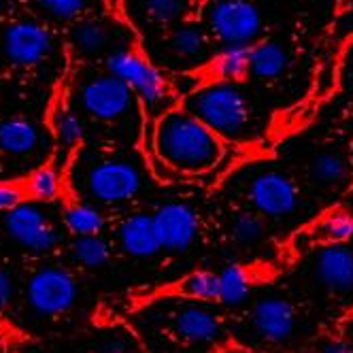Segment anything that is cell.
Segmentation results:
<instances>
[{
    "label": "cell",
    "instance_id": "1",
    "mask_svg": "<svg viewBox=\"0 0 353 353\" xmlns=\"http://www.w3.org/2000/svg\"><path fill=\"white\" fill-rule=\"evenodd\" d=\"M151 147L154 156L179 176L209 172L223 156L221 139L185 109H170L160 115Z\"/></svg>",
    "mask_w": 353,
    "mask_h": 353
},
{
    "label": "cell",
    "instance_id": "2",
    "mask_svg": "<svg viewBox=\"0 0 353 353\" xmlns=\"http://www.w3.org/2000/svg\"><path fill=\"white\" fill-rule=\"evenodd\" d=\"M185 111L219 139H239L249 125V105L234 83H211L190 94Z\"/></svg>",
    "mask_w": 353,
    "mask_h": 353
},
{
    "label": "cell",
    "instance_id": "3",
    "mask_svg": "<svg viewBox=\"0 0 353 353\" xmlns=\"http://www.w3.org/2000/svg\"><path fill=\"white\" fill-rule=\"evenodd\" d=\"M107 68L111 74L119 77L125 85L132 90L139 103L151 113H166L170 111V85L164 74L151 64L139 49L128 47L109 56Z\"/></svg>",
    "mask_w": 353,
    "mask_h": 353
},
{
    "label": "cell",
    "instance_id": "4",
    "mask_svg": "<svg viewBox=\"0 0 353 353\" xmlns=\"http://www.w3.org/2000/svg\"><path fill=\"white\" fill-rule=\"evenodd\" d=\"M209 30L225 47H251L262 30V17L249 0H215L207 11Z\"/></svg>",
    "mask_w": 353,
    "mask_h": 353
},
{
    "label": "cell",
    "instance_id": "5",
    "mask_svg": "<svg viewBox=\"0 0 353 353\" xmlns=\"http://www.w3.org/2000/svg\"><path fill=\"white\" fill-rule=\"evenodd\" d=\"M68 74L62 72V77L56 81L52 96L47 100L45 109V123L52 132L56 151H64L66 158H79V151L83 145V123L79 115L74 113L70 105V88H68Z\"/></svg>",
    "mask_w": 353,
    "mask_h": 353
},
{
    "label": "cell",
    "instance_id": "6",
    "mask_svg": "<svg viewBox=\"0 0 353 353\" xmlns=\"http://www.w3.org/2000/svg\"><path fill=\"white\" fill-rule=\"evenodd\" d=\"M77 281L70 270L47 266L37 270L26 285L28 305L41 315H62L77 300Z\"/></svg>",
    "mask_w": 353,
    "mask_h": 353
},
{
    "label": "cell",
    "instance_id": "7",
    "mask_svg": "<svg viewBox=\"0 0 353 353\" xmlns=\"http://www.w3.org/2000/svg\"><path fill=\"white\" fill-rule=\"evenodd\" d=\"M85 183L98 203L119 205L139 194L143 179L139 168L128 160H103L88 170Z\"/></svg>",
    "mask_w": 353,
    "mask_h": 353
},
{
    "label": "cell",
    "instance_id": "8",
    "mask_svg": "<svg viewBox=\"0 0 353 353\" xmlns=\"http://www.w3.org/2000/svg\"><path fill=\"white\" fill-rule=\"evenodd\" d=\"M54 37L47 23L39 19H17L9 23L3 37L5 56L13 66L19 68H34L52 54Z\"/></svg>",
    "mask_w": 353,
    "mask_h": 353
},
{
    "label": "cell",
    "instance_id": "9",
    "mask_svg": "<svg viewBox=\"0 0 353 353\" xmlns=\"http://www.w3.org/2000/svg\"><path fill=\"white\" fill-rule=\"evenodd\" d=\"M134 94L115 74H98L81 88L83 109L98 121L113 123L128 115L134 105Z\"/></svg>",
    "mask_w": 353,
    "mask_h": 353
},
{
    "label": "cell",
    "instance_id": "10",
    "mask_svg": "<svg viewBox=\"0 0 353 353\" xmlns=\"http://www.w3.org/2000/svg\"><path fill=\"white\" fill-rule=\"evenodd\" d=\"M249 200L260 215L285 217L298 207V188L283 172L264 170L251 179Z\"/></svg>",
    "mask_w": 353,
    "mask_h": 353
},
{
    "label": "cell",
    "instance_id": "11",
    "mask_svg": "<svg viewBox=\"0 0 353 353\" xmlns=\"http://www.w3.org/2000/svg\"><path fill=\"white\" fill-rule=\"evenodd\" d=\"M7 232L30 251H49L58 245V230L37 205H21L5 215Z\"/></svg>",
    "mask_w": 353,
    "mask_h": 353
},
{
    "label": "cell",
    "instance_id": "12",
    "mask_svg": "<svg viewBox=\"0 0 353 353\" xmlns=\"http://www.w3.org/2000/svg\"><path fill=\"white\" fill-rule=\"evenodd\" d=\"M162 249L181 254L198 236V215L190 205L168 203L154 213Z\"/></svg>",
    "mask_w": 353,
    "mask_h": 353
},
{
    "label": "cell",
    "instance_id": "13",
    "mask_svg": "<svg viewBox=\"0 0 353 353\" xmlns=\"http://www.w3.org/2000/svg\"><path fill=\"white\" fill-rule=\"evenodd\" d=\"M74 160H77V158L64 160V166H62V194H60V200H62L64 228L77 239H81V236H98V232H103V228H105V215L100 213L96 207L81 203V200L74 196L72 183H70V170H72Z\"/></svg>",
    "mask_w": 353,
    "mask_h": 353
},
{
    "label": "cell",
    "instance_id": "14",
    "mask_svg": "<svg viewBox=\"0 0 353 353\" xmlns=\"http://www.w3.org/2000/svg\"><path fill=\"white\" fill-rule=\"evenodd\" d=\"M256 332L268 343H283L296 327V311L292 302L281 296H264L256 302L251 313Z\"/></svg>",
    "mask_w": 353,
    "mask_h": 353
},
{
    "label": "cell",
    "instance_id": "15",
    "mask_svg": "<svg viewBox=\"0 0 353 353\" xmlns=\"http://www.w3.org/2000/svg\"><path fill=\"white\" fill-rule=\"evenodd\" d=\"M321 285L332 294L353 292V251L345 245H325L315 262Z\"/></svg>",
    "mask_w": 353,
    "mask_h": 353
},
{
    "label": "cell",
    "instance_id": "16",
    "mask_svg": "<svg viewBox=\"0 0 353 353\" xmlns=\"http://www.w3.org/2000/svg\"><path fill=\"white\" fill-rule=\"evenodd\" d=\"M174 334L188 343H215L221 336V321L219 317L200 305H185L172 315Z\"/></svg>",
    "mask_w": 353,
    "mask_h": 353
},
{
    "label": "cell",
    "instance_id": "17",
    "mask_svg": "<svg viewBox=\"0 0 353 353\" xmlns=\"http://www.w3.org/2000/svg\"><path fill=\"white\" fill-rule=\"evenodd\" d=\"M119 245L125 254L134 258H151L162 249L154 215L137 213L125 217L119 225Z\"/></svg>",
    "mask_w": 353,
    "mask_h": 353
},
{
    "label": "cell",
    "instance_id": "18",
    "mask_svg": "<svg viewBox=\"0 0 353 353\" xmlns=\"http://www.w3.org/2000/svg\"><path fill=\"white\" fill-rule=\"evenodd\" d=\"M39 145V128L26 117L0 121V154L9 158L30 156Z\"/></svg>",
    "mask_w": 353,
    "mask_h": 353
},
{
    "label": "cell",
    "instance_id": "19",
    "mask_svg": "<svg viewBox=\"0 0 353 353\" xmlns=\"http://www.w3.org/2000/svg\"><path fill=\"white\" fill-rule=\"evenodd\" d=\"M168 52L176 62H198L209 54V39L196 23H181L168 37Z\"/></svg>",
    "mask_w": 353,
    "mask_h": 353
},
{
    "label": "cell",
    "instance_id": "20",
    "mask_svg": "<svg viewBox=\"0 0 353 353\" xmlns=\"http://www.w3.org/2000/svg\"><path fill=\"white\" fill-rule=\"evenodd\" d=\"M32 203H49L62 194V168L58 166V151L54 149L43 164L28 172Z\"/></svg>",
    "mask_w": 353,
    "mask_h": 353
},
{
    "label": "cell",
    "instance_id": "21",
    "mask_svg": "<svg viewBox=\"0 0 353 353\" xmlns=\"http://www.w3.org/2000/svg\"><path fill=\"white\" fill-rule=\"evenodd\" d=\"M288 52L274 41L251 45V74L260 79H274L288 68Z\"/></svg>",
    "mask_w": 353,
    "mask_h": 353
},
{
    "label": "cell",
    "instance_id": "22",
    "mask_svg": "<svg viewBox=\"0 0 353 353\" xmlns=\"http://www.w3.org/2000/svg\"><path fill=\"white\" fill-rule=\"evenodd\" d=\"M111 41V30L105 21L100 19H85L79 21L72 30L70 49H74L81 56H96L105 52Z\"/></svg>",
    "mask_w": 353,
    "mask_h": 353
},
{
    "label": "cell",
    "instance_id": "23",
    "mask_svg": "<svg viewBox=\"0 0 353 353\" xmlns=\"http://www.w3.org/2000/svg\"><path fill=\"white\" fill-rule=\"evenodd\" d=\"M213 72L221 83H234L251 72V47H223L213 60Z\"/></svg>",
    "mask_w": 353,
    "mask_h": 353
},
{
    "label": "cell",
    "instance_id": "24",
    "mask_svg": "<svg viewBox=\"0 0 353 353\" xmlns=\"http://www.w3.org/2000/svg\"><path fill=\"white\" fill-rule=\"evenodd\" d=\"M353 236V213L347 209L327 211L313 228V239L325 245H343Z\"/></svg>",
    "mask_w": 353,
    "mask_h": 353
},
{
    "label": "cell",
    "instance_id": "25",
    "mask_svg": "<svg viewBox=\"0 0 353 353\" xmlns=\"http://www.w3.org/2000/svg\"><path fill=\"white\" fill-rule=\"evenodd\" d=\"M176 294L200 302L219 300V274L211 270H194L176 283Z\"/></svg>",
    "mask_w": 353,
    "mask_h": 353
},
{
    "label": "cell",
    "instance_id": "26",
    "mask_svg": "<svg viewBox=\"0 0 353 353\" xmlns=\"http://www.w3.org/2000/svg\"><path fill=\"white\" fill-rule=\"evenodd\" d=\"M251 290V276L249 272L239 266H225L219 272V300L228 307H239L245 302Z\"/></svg>",
    "mask_w": 353,
    "mask_h": 353
},
{
    "label": "cell",
    "instance_id": "27",
    "mask_svg": "<svg viewBox=\"0 0 353 353\" xmlns=\"http://www.w3.org/2000/svg\"><path fill=\"white\" fill-rule=\"evenodd\" d=\"M349 174V164L341 154L325 151L311 162V179L319 185H341Z\"/></svg>",
    "mask_w": 353,
    "mask_h": 353
},
{
    "label": "cell",
    "instance_id": "28",
    "mask_svg": "<svg viewBox=\"0 0 353 353\" xmlns=\"http://www.w3.org/2000/svg\"><path fill=\"white\" fill-rule=\"evenodd\" d=\"M70 251H72V258L88 268L105 266L111 258L109 245L100 236H81L70 245Z\"/></svg>",
    "mask_w": 353,
    "mask_h": 353
},
{
    "label": "cell",
    "instance_id": "29",
    "mask_svg": "<svg viewBox=\"0 0 353 353\" xmlns=\"http://www.w3.org/2000/svg\"><path fill=\"white\" fill-rule=\"evenodd\" d=\"M30 203H32V194H30L28 174L13 176V179H0V211L9 213L21 205H30Z\"/></svg>",
    "mask_w": 353,
    "mask_h": 353
},
{
    "label": "cell",
    "instance_id": "30",
    "mask_svg": "<svg viewBox=\"0 0 353 353\" xmlns=\"http://www.w3.org/2000/svg\"><path fill=\"white\" fill-rule=\"evenodd\" d=\"M188 9V0H141L143 15L156 23V26H166L179 19Z\"/></svg>",
    "mask_w": 353,
    "mask_h": 353
},
{
    "label": "cell",
    "instance_id": "31",
    "mask_svg": "<svg viewBox=\"0 0 353 353\" xmlns=\"http://www.w3.org/2000/svg\"><path fill=\"white\" fill-rule=\"evenodd\" d=\"M230 230H232V236H234L236 243L256 245L258 241H262V236L266 232V225H264V219L258 213L245 211V213H239L232 219V228Z\"/></svg>",
    "mask_w": 353,
    "mask_h": 353
},
{
    "label": "cell",
    "instance_id": "32",
    "mask_svg": "<svg viewBox=\"0 0 353 353\" xmlns=\"http://www.w3.org/2000/svg\"><path fill=\"white\" fill-rule=\"evenodd\" d=\"M88 0H34V5L39 11L45 15L60 19V21H70L77 19L81 11L85 9Z\"/></svg>",
    "mask_w": 353,
    "mask_h": 353
},
{
    "label": "cell",
    "instance_id": "33",
    "mask_svg": "<svg viewBox=\"0 0 353 353\" xmlns=\"http://www.w3.org/2000/svg\"><path fill=\"white\" fill-rule=\"evenodd\" d=\"M11 296H13V281L7 270L0 268V315H5L9 302H11Z\"/></svg>",
    "mask_w": 353,
    "mask_h": 353
},
{
    "label": "cell",
    "instance_id": "34",
    "mask_svg": "<svg viewBox=\"0 0 353 353\" xmlns=\"http://www.w3.org/2000/svg\"><path fill=\"white\" fill-rule=\"evenodd\" d=\"M0 339L3 341H21V332L15 327V323H11L5 315H0Z\"/></svg>",
    "mask_w": 353,
    "mask_h": 353
},
{
    "label": "cell",
    "instance_id": "35",
    "mask_svg": "<svg viewBox=\"0 0 353 353\" xmlns=\"http://www.w3.org/2000/svg\"><path fill=\"white\" fill-rule=\"evenodd\" d=\"M103 353H134V347H132V343L128 339H119L117 336V339H111L105 345Z\"/></svg>",
    "mask_w": 353,
    "mask_h": 353
},
{
    "label": "cell",
    "instance_id": "36",
    "mask_svg": "<svg viewBox=\"0 0 353 353\" xmlns=\"http://www.w3.org/2000/svg\"><path fill=\"white\" fill-rule=\"evenodd\" d=\"M317 353H351L349 345L341 339H332V341H325Z\"/></svg>",
    "mask_w": 353,
    "mask_h": 353
},
{
    "label": "cell",
    "instance_id": "37",
    "mask_svg": "<svg viewBox=\"0 0 353 353\" xmlns=\"http://www.w3.org/2000/svg\"><path fill=\"white\" fill-rule=\"evenodd\" d=\"M3 11H5V0H0V15H3Z\"/></svg>",
    "mask_w": 353,
    "mask_h": 353
}]
</instances>
